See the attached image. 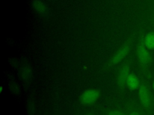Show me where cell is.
Wrapping results in <instances>:
<instances>
[{"label": "cell", "mask_w": 154, "mask_h": 115, "mask_svg": "<svg viewBox=\"0 0 154 115\" xmlns=\"http://www.w3.org/2000/svg\"><path fill=\"white\" fill-rule=\"evenodd\" d=\"M144 33L141 32L137 46L136 53L140 70L144 77L149 80L152 75L150 69L152 58L148 49L144 46Z\"/></svg>", "instance_id": "cell-1"}, {"label": "cell", "mask_w": 154, "mask_h": 115, "mask_svg": "<svg viewBox=\"0 0 154 115\" xmlns=\"http://www.w3.org/2000/svg\"><path fill=\"white\" fill-rule=\"evenodd\" d=\"M138 97L143 107L146 110L150 111L152 107V94L149 84L144 80L141 81V84L138 88Z\"/></svg>", "instance_id": "cell-2"}, {"label": "cell", "mask_w": 154, "mask_h": 115, "mask_svg": "<svg viewBox=\"0 0 154 115\" xmlns=\"http://www.w3.org/2000/svg\"><path fill=\"white\" fill-rule=\"evenodd\" d=\"M133 36H131L109 61L108 67L112 66L122 62L128 55L133 42Z\"/></svg>", "instance_id": "cell-3"}, {"label": "cell", "mask_w": 154, "mask_h": 115, "mask_svg": "<svg viewBox=\"0 0 154 115\" xmlns=\"http://www.w3.org/2000/svg\"><path fill=\"white\" fill-rule=\"evenodd\" d=\"M100 96V92L94 89H90L85 90L81 95L79 101L83 105H91L95 102Z\"/></svg>", "instance_id": "cell-4"}, {"label": "cell", "mask_w": 154, "mask_h": 115, "mask_svg": "<svg viewBox=\"0 0 154 115\" xmlns=\"http://www.w3.org/2000/svg\"><path fill=\"white\" fill-rule=\"evenodd\" d=\"M130 71V61L127 60L120 69L118 77L117 84L120 89H124L126 83V80L129 75Z\"/></svg>", "instance_id": "cell-5"}, {"label": "cell", "mask_w": 154, "mask_h": 115, "mask_svg": "<svg viewBox=\"0 0 154 115\" xmlns=\"http://www.w3.org/2000/svg\"><path fill=\"white\" fill-rule=\"evenodd\" d=\"M141 82L138 77L134 73H130L126 80V85L131 90H135L139 88Z\"/></svg>", "instance_id": "cell-6"}, {"label": "cell", "mask_w": 154, "mask_h": 115, "mask_svg": "<svg viewBox=\"0 0 154 115\" xmlns=\"http://www.w3.org/2000/svg\"><path fill=\"white\" fill-rule=\"evenodd\" d=\"M33 8L40 14L47 16L49 14V9L45 2L42 0H34L32 3Z\"/></svg>", "instance_id": "cell-7"}, {"label": "cell", "mask_w": 154, "mask_h": 115, "mask_svg": "<svg viewBox=\"0 0 154 115\" xmlns=\"http://www.w3.org/2000/svg\"><path fill=\"white\" fill-rule=\"evenodd\" d=\"M144 44L148 50H154V31L144 35Z\"/></svg>", "instance_id": "cell-8"}, {"label": "cell", "mask_w": 154, "mask_h": 115, "mask_svg": "<svg viewBox=\"0 0 154 115\" xmlns=\"http://www.w3.org/2000/svg\"><path fill=\"white\" fill-rule=\"evenodd\" d=\"M20 75L24 81H27L30 80L32 77V69L29 65L25 64L22 67Z\"/></svg>", "instance_id": "cell-9"}, {"label": "cell", "mask_w": 154, "mask_h": 115, "mask_svg": "<svg viewBox=\"0 0 154 115\" xmlns=\"http://www.w3.org/2000/svg\"><path fill=\"white\" fill-rule=\"evenodd\" d=\"M28 113L29 115H34L35 112V104L32 101H29L28 104Z\"/></svg>", "instance_id": "cell-10"}, {"label": "cell", "mask_w": 154, "mask_h": 115, "mask_svg": "<svg viewBox=\"0 0 154 115\" xmlns=\"http://www.w3.org/2000/svg\"><path fill=\"white\" fill-rule=\"evenodd\" d=\"M10 89L11 91L14 94H18L19 93V87L17 84L15 82H11L10 84Z\"/></svg>", "instance_id": "cell-11"}, {"label": "cell", "mask_w": 154, "mask_h": 115, "mask_svg": "<svg viewBox=\"0 0 154 115\" xmlns=\"http://www.w3.org/2000/svg\"><path fill=\"white\" fill-rule=\"evenodd\" d=\"M108 115H125L124 113L120 110H111L108 113Z\"/></svg>", "instance_id": "cell-12"}, {"label": "cell", "mask_w": 154, "mask_h": 115, "mask_svg": "<svg viewBox=\"0 0 154 115\" xmlns=\"http://www.w3.org/2000/svg\"><path fill=\"white\" fill-rule=\"evenodd\" d=\"M129 115H142L137 109H132L129 113Z\"/></svg>", "instance_id": "cell-13"}, {"label": "cell", "mask_w": 154, "mask_h": 115, "mask_svg": "<svg viewBox=\"0 0 154 115\" xmlns=\"http://www.w3.org/2000/svg\"><path fill=\"white\" fill-rule=\"evenodd\" d=\"M151 23H152V25L154 29V16L152 17L151 18Z\"/></svg>", "instance_id": "cell-14"}, {"label": "cell", "mask_w": 154, "mask_h": 115, "mask_svg": "<svg viewBox=\"0 0 154 115\" xmlns=\"http://www.w3.org/2000/svg\"><path fill=\"white\" fill-rule=\"evenodd\" d=\"M85 115H94V114H91V113H88V114H85Z\"/></svg>", "instance_id": "cell-15"}, {"label": "cell", "mask_w": 154, "mask_h": 115, "mask_svg": "<svg viewBox=\"0 0 154 115\" xmlns=\"http://www.w3.org/2000/svg\"><path fill=\"white\" fill-rule=\"evenodd\" d=\"M153 89H154V81H153Z\"/></svg>", "instance_id": "cell-16"}]
</instances>
